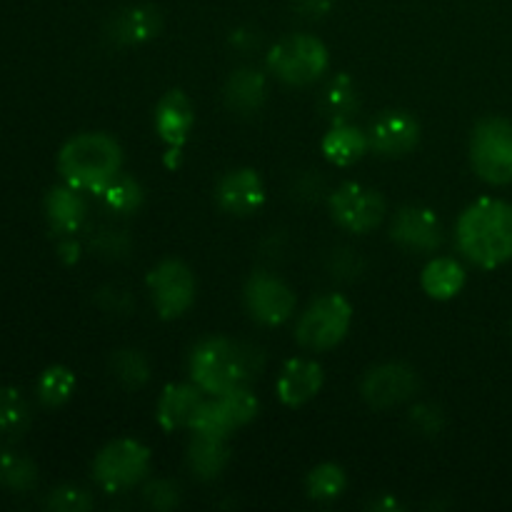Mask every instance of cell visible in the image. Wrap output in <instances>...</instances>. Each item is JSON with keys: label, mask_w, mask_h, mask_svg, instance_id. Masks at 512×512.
<instances>
[{"label": "cell", "mask_w": 512, "mask_h": 512, "mask_svg": "<svg viewBox=\"0 0 512 512\" xmlns=\"http://www.w3.org/2000/svg\"><path fill=\"white\" fill-rule=\"evenodd\" d=\"M158 8L153 5H130V8L118 10L108 20V38L123 45H138L145 40H153L160 33Z\"/></svg>", "instance_id": "obj_17"}, {"label": "cell", "mask_w": 512, "mask_h": 512, "mask_svg": "<svg viewBox=\"0 0 512 512\" xmlns=\"http://www.w3.org/2000/svg\"><path fill=\"white\" fill-rule=\"evenodd\" d=\"M150 468V450L133 438H120L105 445L93 463L95 483L105 493H120L145 478Z\"/></svg>", "instance_id": "obj_7"}, {"label": "cell", "mask_w": 512, "mask_h": 512, "mask_svg": "<svg viewBox=\"0 0 512 512\" xmlns=\"http://www.w3.org/2000/svg\"><path fill=\"white\" fill-rule=\"evenodd\" d=\"M330 55L323 40L308 33H293L273 45L268 53V68L288 85H310L328 70Z\"/></svg>", "instance_id": "obj_4"}, {"label": "cell", "mask_w": 512, "mask_h": 512, "mask_svg": "<svg viewBox=\"0 0 512 512\" xmlns=\"http://www.w3.org/2000/svg\"><path fill=\"white\" fill-rule=\"evenodd\" d=\"M100 198H103V205L113 213L130 215L138 213L140 205H143V185L138 180L128 178V175H115L103 190H100Z\"/></svg>", "instance_id": "obj_25"}, {"label": "cell", "mask_w": 512, "mask_h": 512, "mask_svg": "<svg viewBox=\"0 0 512 512\" xmlns=\"http://www.w3.org/2000/svg\"><path fill=\"white\" fill-rule=\"evenodd\" d=\"M30 408L20 390L0 385V438H18L28 430Z\"/></svg>", "instance_id": "obj_27"}, {"label": "cell", "mask_w": 512, "mask_h": 512, "mask_svg": "<svg viewBox=\"0 0 512 512\" xmlns=\"http://www.w3.org/2000/svg\"><path fill=\"white\" fill-rule=\"evenodd\" d=\"M220 405L225 408V413L230 415V420H233L235 428H240V425H248L250 420L258 415V398L253 395V390L248 388V385H238V388L228 390V393L218 395Z\"/></svg>", "instance_id": "obj_32"}, {"label": "cell", "mask_w": 512, "mask_h": 512, "mask_svg": "<svg viewBox=\"0 0 512 512\" xmlns=\"http://www.w3.org/2000/svg\"><path fill=\"white\" fill-rule=\"evenodd\" d=\"M58 258L63 260L65 265H73L78 263L80 258V243L73 238V235H60V243H58Z\"/></svg>", "instance_id": "obj_38"}, {"label": "cell", "mask_w": 512, "mask_h": 512, "mask_svg": "<svg viewBox=\"0 0 512 512\" xmlns=\"http://www.w3.org/2000/svg\"><path fill=\"white\" fill-rule=\"evenodd\" d=\"M320 388H323V368L308 358L288 360L275 383L280 403L288 408H300V405L310 403L320 393Z\"/></svg>", "instance_id": "obj_15"}, {"label": "cell", "mask_w": 512, "mask_h": 512, "mask_svg": "<svg viewBox=\"0 0 512 512\" xmlns=\"http://www.w3.org/2000/svg\"><path fill=\"white\" fill-rule=\"evenodd\" d=\"M245 308L260 325H280L295 313V293L285 280L270 273H253L243 290Z\"/></svg>", "instance_id": "obj_10"}, {"label": "cell", "mask_w": 512, "mask_h": 512, "mask_svg": "<svg viewBox=\"0 0 512 512\" xmlns=\"http://www.w3.org/2000/svg\"><path fill=\"white\" fill-rule=\"evenodd\" d=\"M410 423H413V428L418 430V433L435 438V435L443 433V428H445L443 410H440L438 405L420 403L410 410Z\"/></svg>", "instance_id": "obj_34"}, {"label": "cell", "mask_w": 512, "mask_h": 512, "mask_svg": "<svg viewBox=\"0 0 512 512\" xmlns=\"http://www.w3.org/2000/svg\"><path fill=\"white\" fill-rule=\"evenodd\" d=\"M110 370H113L115 380L125 388H140L150 378V365L140 350H118L110 358Z\"/></svg>", "instance_id": "obj_31"}, {"label": "cell", "mask_w": 512, "mask_h": 512, "mask_svg": "<svg viewBox=\"0 0 512 512\" xmlns=\"http://www.w3.org/2000/svg\"><path fill=\"white\" fill-rule=\"evenodd\" d=\"M360 390L368 405L375 410H388L413 398L418 390V375L405 363H383L365 373Z\"/></svg>", "instance_id": "obj_11"}, {"label": "cell", "mask_w": 512, "mask_h": 512, "mask_svg": "<svg viewBox=\"0 0 512 512\" xmlns=\"http://www.w3.org/2000/svg\"><path fill=\"white\" fill-rule=\"evenodd\" d=\"M268 85L265 75L255 68H238L225 83V103L240 115H250L263 105Z\"/></svg>", "instance_id": "obj_22"}, {"label": "cell", "mask_w": 512, "mask_h": 512, "mask_svg": "<svg viewBox=\"0 0 512 512\" xmlns=\"http://www.w3.org/2000/svg\"><path fill=\"white\" fill-rule=\"evenodd\" d=\"M390 238L405 250H415V253H433L438 245L443 243V225H440L438 215L423 205H408V208L398 210L390 225Z\"/></svg>", "instance_id": "obj_12"}, {"label": "cell", "mask_w": 512, "mask_h": 512, "mask_svg": "<svg viewBox=\"0 0 512 512\" xmlns=\"http://www.w3.org/2000/svg\"><path fill=\"white\" fill-rule=\"evenodd\" d=\"M193 123L195 113L188 95L180 93V90H170L160 98L158 108H155V130L170 148H183L190 130H193Z\"/></svg>", "instance_id": "obj_16"}, {"label": "cell", "mask_w": 512, "mask_h": 512, "mask_svg": "<svg viewBox=\"0 0 512 512\" xmlns=\"http://www.w3.org/2000/svg\"><path fill=\"white\" fill-rule=\"evenodd\" d=\"M45 508L55 512H85L93 508V498L83 488L75 485H60L45 500Z\"/></svg>", "instance_id": "obj_33"}, {"label": "cell", "mask_w": 512, "mask_h": 512, "mask_svg": "<svg viewBox=\"0 0 512 512\" xmlns=\"http://www.w3.org/2000/svg\"><path fill=\"white\" fill-rule=\"evenodd\" d=\"M218 205L230 215H253L255 210L263 208L265 203V185L255 170L238 168L230 170L220 178L218 190H215Z\"/></svg>", "instance_id": "obj_14"}, {"label": "cell", "mask_w": 512, "mask_h": 512, "mask_svg": "<svg viewBox=\"0 0 512 512\" xmlns=\"http://www.w3.org/2000/svg\"><path fill=\"white\" fill-rule=\"evenodd\" d=\"M330 215L348 233L365 235L383 223L385 200L368 185L345 183L330 195Z\"/></svg>", "instance_id": "obj_9"}, {"label": "cell", "mask_w": 512, "mask_h": 512, "mask_svg": "<svg viewBox=\"0 0 512 512\" xmlns=\"http://www.w3.org/2000/svg\"><path fill=\"white\" fill-rule=\"evenodd\" d=\"M455 240L465 258L480 268H500L512 260V203L480 198L460 213Z\"/></svg>", "instance_id": "obj_1"}, {"label": "cell", "mask_w": 512, "mask_h": 512, "mask_svg": "<svg viewBox=\"0 0 512 512\" xmlns=\"http://www.w3.org/2000/svg\"><path fill=\"white\" fill-rule=\"evenodd\" d=\"M305 488L313 500H335L348 488V478H345V470L340 465L323 463L310 470Z\"/></svg>", "instance_id": "obj_30"}, {"label": "cell", "mask_w": 512, "mask_h": 512, "mask_svg": "<svg viewBox=\"0 0 512 512\" xmlns=\"http://www.w3.org/2000/svg\"><path fill=\"white\" fill-rule=\"evenodd\" d=\"M143 498L148 500L150 508L155 510H173L180 503V490L178 485L170 483V480H153V483L145 485Z\"/></svg>", "instance_id": "obj_35"}, {"label": "cell", "mask_w": 512, "mask_h": 512, "mask_svg": "<svg viewBox=\"0 0 512 512\" xmlns=\"http://www.w3.org/2000/svg\"><path fill=\"white\" fill-rule=\"evenodd\" d=\"M353 305L340 293H330L310 303L295 325V340L308 350H330L348 335Z\"/></svg>", "instance_id": "obj_6"}, {"label": "cell", "mask_w": 512, "mask_h": 512, "mask_svg": "<svg viewBox=\"0 0 512 512\" xmlns=\"http://www.w3.org/2000/svg\"><path fill=\"white\" fill-rule=\"evenodd\" d=\"M38 483V468L30 458L20 453L0 455V488L13 493H28Z\"/></svg>", "instance_id": "obj_28"}, {"label": "cell", "mask_w": 512, "mask_h": 512, "mask_svg": "<svg viewBox=\"0 0 512 512\" xmlns=\"http://www.w3.org/2000/svg\"><path fill=\"white\" fill-rule=\"evenodd\" d=\"M190 378L203 393L218 395L248 385L263 370V355L258 348L233 343L225 338H208L198 343L188 360Z\"/></svg>", "instance_id": "obj_2"}, {"label": "cell", "mask_w": 512, "mask_h": 512, "mask_svg": "<svg viewBox=\"0 0 512 512\" xmlns=\"http://www.w3.org/2000/svg\"><path fill=\"white\" fill-rule=\"evenodd\" d=\"M335 0H295V10H298L300 18L318 20L323 15H328L333 10Z\"/></svg>", "instance_id": "obj_37"}, {"label": "cell", "mask_w": 512, "mask_h": 512, "mask_svg": "<svg viewBox=\"0 0 512 512\" xmlns=\"http://www.w3.org/2000/svg\"><path fill=\"white\" fill-rule=\"evenodd\" d=\"M370 148L385 158L408 155L420 140V123L405 110H385L368 130Z\"/></svg>", "instance_id": "obj_13"}, {"label": "cell", "mask_w": 512, "mask_h": 512, "mask_svg": "<svg viewBox=\"0 0 512 512\" xmlns=\"http://www.w3.org/2000/svg\"><path fill=\"white\" fill-rule=\"evenodd\" d=\"M148 290L160 318H180L195 300V275L183 260H163L148 273Z\"/></svg>", "instance_id": "obj_8"}, {"label": "cell", "mask_w": 512, "mask_h": 512, "mask_svg": "<svg viewBox=\"0 0 512 512\" xmlns=\"http://www.w3.org/2000/svg\"><path fill=\"white\" fill-rule=\"evenodd\" d=\"M73 390L75 375L65 365H50V368H45L43 375L38 378V385H35V393H38L40 403L45 408H60L63 403H68Z\"/></svg>", "instance_id": "obj_26"}, {"label": "cell", "mask_w": 512, "mask_h": 512, "mask_svg": "<svg viewBox=\"0 0 512 512\" xmlns=\"http://www.w3.org/2000/svg\"><path fill=\"white\" fill-rule=\"evenodd\" d=\"M200 403H203V390L195 383L168 385L158 400V423L163 425V430H168V433L170 430L188 428Z\"/></svg>", "instance_id": "obj_19"}, {"label": "cell", "mask_w": 512, "mask_h": 512, "mask_svg": "<svg viewBox=\"0 0 512 512\" xmlns=\"http://www.w3.org/2000/svg\"><path fill=\"white\" fill-rule=\"evenodd\" d=\"M195 435H205V438H223L228 440V435L233 433L235 425L230 420V415L225 413V408L220 405V400H203L195 410L193 420L188 425Z\"/></svg>", "instance_id": "obj_29"}, {"label": "cell", "mask_w": 512, "mask_h": 512, "mask_svg": "<svg viewBox=\"0 0 512 512\" xmlns=\"http://www.w3.org/2000/svg\"><path fill=\"white\" fill-rule=\"evenodd\" d=\"M123 168V148L105 133H80L58 153L63 180L80 193L98 195Z\"/></svg>", "instance_id": "obj_3"}, {"label": "cell", "mask_w": 512, "mask_h": 512, "mask_svg": "<svg viewBox=\"0 0 512 512\" xmlns=\"http://www.w3.org/2000/svg\"><path fill=\"white\" fill-rule=\"evenodd\" d=\"M358 108L360 98L353 78L350 75H335L328 83V88L323 90V98H320V110H323L325 118L333 125L350 123V118L358 113Z\"/></svg>", "instance_id": "obj_24"}, {"label": "cell", "mask_w": 512, "mask_h": 512, "mask_svg": "<svg viewBox=\"0 0 512 512\" xmlns=\"http://www.w3.org/2000/svg\"><path fill=\"white\" fill-rule=\"evenodd\" d=\"M320 150H323V155L333 165L348 168V165L358 163V160L368 153L370 140L365 130L355 128V125L350 123H338L325 133Z\"/></svg>", "instance_id": "obj_20"}, {"label": "cell", "mask_w": 512, "mask_h": 512, "mask_svg": "<svg viewBox=\"0 0 512 512\" xmlns=\"http://www.w3.org/2000/svg\"><path fill=\"white\" fill-rule=\"evenodd\" d=\"M230 463L228 440L193 435L188 445V468L198 480H215Z\"/></svg>", "instance_id": "obj_21"}, {"label": "cell", "mask_w": 512, "mask_h": 512, "mask_svg": "<svg viewBox=\"0 0 512 512\" xmlns=\"http://www.w3.org/2000/svg\"><path fill=\"white\" fill-rule=\"evenodd\" d=\"M233 45H238L240 50H245V53H248V50H253L255 45H260V38L258 35L253 33V30H248V28H240V30H235L233 33Z\"/></svg>", "instance_id": "obj_39"}, {"label": "cell", "mask_w": 512, "mask_h": 512, "mask_svg": "<svg viewBox=\"0 0 512 512\" xmlns=\"http://www.w3.org/2000/svg\"><path fill=\"white\" fill-rule=\"evenodd\" d=\"M85 215H88L85 200L73 185H58L45 195V218H48L53 233L75 235L83 228Z\"/></svg>", "instance_id": "obj_18"}, {"label": "cell", "mask_w": 512, "mask_h": 512, "mask_svg": "<svg viewBox=\"0 0 512 512\" xmlns=\"http://www.w3.org/2000/svg\"><path fill=\"white\" fill-rule=\"evenodd\" d=\"M470 165L490 185L512 183V123L505 118L480 120L470 135Z\"/></svg>", "instance_id": "obj_5"}, {"label": "cell", "mask_w": 512, "mask_h": 512, "mask_svg": "<svg viewBox=\"0 0 512 512\" xmlns=\"http://www.w3.org/2000/svg\"><path fill=\"white\" fill-rule=\"evenodd\" d=\"M420 285L430 298L450 300L465 288V268L453 258H435L423 268Z\"/></svg>", "instance_id": "obj_23"}, {"label": "cell", "mask_w": 512, "mask_h": 512, "mask_svg": "<svg viewBox=\"0 0 512 512\" xmlns=\"http://www.w3.org/2000/svg\"><path fill=\"white\" fill-rule=\"evenodd\" d=\"M95 250L108 255H125V250H128V238L115 233V230H105V233L98 235V240H95Z\"/></svg>", "instance_id": "obj_36"}]
</instances>
